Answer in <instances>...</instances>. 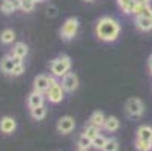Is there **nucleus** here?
Here are the masks:
<instances>
[{
  "instance_id": "obj_11",
  "label": "nucleus",
  "mask_w": 152,
  "mask_h": 151,
  "mask_svg": "<svg viewBox=\"0 0 152 151\" xmlns=\"http://www.w3.org/2000/svg\"><path fill=\"white\" fill-rule=\"evenodd\" d=\"M17 128V121L12 118V116H3L2 121H0V130L6 135H11L15 132Z\"/></svg>"
},
{
  "instance_id": "obj_3",
  "label": "nucleus",
  "mask_w": 152,
  "mask_h": 151,
  "mask_svg": "<svg viewBox=\"0 0 152 151\" xmlns=\"http://www.w3.org/2000/svg\"><path fill=\"white\" fill-rule=\"evenodd\" d=\"M65 94H66V92H65L62 83H60L54 76H50V88H48V91L45 92L47 100H48L50 103H53V104H57V103H60V101L65 98Z\"/></svg>"
},
{
  "instance_id": "obj_31",
  "label": "nucleus",
  "mask_w": 152,
  "mask_h": 151,
  "mask_svg": "<svg viewBox=\"0 0 152 151\" xmlns=\"http://www.w3.org/2000/svg\"><path fill=\"white\" fill-rule=\"evenodd\" d=\"M77 151H88V150H86V148H80V147H78V150H77Z\"/></svg>"
},
{
  "instance_id": "obj_26",
  "label": "nucleus",
  "mask_w": 152,
  "mask_h": 151,
  "mask_svg": "<svg viewBox=\"0 0 152 151\" xmlns=\"http://www.w3.org/2000/svg\"><path fill=\"white\" fill-rule=\"evenodd\" d=\"M118 150H119V144L116 139H107V142L102 148V151H118Z\"/></svg>"
},
{
  "instance_id": "obj_13",
  "label": "nucleus",
  "mask_w": 152,
  "mask_h": 151,
  "mask_svg": "<svg viewBox=\"0 0 152 151\" xmlns=\"http://www.w3.org/2000/svg\"><path fill=\"white\" fill-rule=\"evenodd\" d=\"M136 27L140 32H151L152 30V18H145V17H136Z\"/></svg>"
},
{
  "instance_id": "obj_25",
  "label": "nucleus",
  "mask_w": 152,
  "mask_h": 151,
  "mask_svg": "<svg viewBox=\"0 0 152 151\" xmlns=\"http://www.w3.org/2000/svg\"><path fill=\"white\" fill-rule=\"evenodd\" d=\"M105 142H107V139H105L102 135H98V136H95V138L92 139V147H94V148H98V150H102L104 145H105Z\"/></svg>"
},
{
  "instance_id": "obj_7",
  "label": "nucleus",
  "mask_w": 152,
  "mask_h": 151,
  "mask_svg": "<svg viewBox=\"0 0 152 151\" xmlns=\"http://www.w3.org/2000/svg\"><path fill=\"white\" fill-rule=\"evenodd\" d=\"M75 128V121L72 116L66 115V116H62L59 121H57V132L62 133V135H68L71 133Z\"/></svg>"
},
{
  "instance_id": "obj_17",
  "label": "nucleus",
  "mask_w": 152,
  "mask_h": 151,
  "mask_svg": "<svg viewBox=\"0 0 152 151\" xmlns=\"http://www.w3.org/2000/svg\"><path fill=\"white\" fill-rule=\"evenodd\" d=\"M119 127H121V122L116 116H107L105 118L104 128L107 132H116V130H119Z\"/></svg>"
},
{
  "instance_id": "obj_30",
  "label": "nucleus",
  "mask_w": 152,
  "mask_h": 151,
  "mask_svg": "<svg viewBox=\"0 0 152 151\" xmlns=\"http://www.w3.org/2000/svg\"><path fill=\"white\" fill-rule=\"evenodd\" d=\"M139 2H142V3H148V5H151V2H152V0H139Z\"/></svg>"
},
{
  "instance_id": "obj_33",
  "label": "nucleus",
  "mask_w": 152,
  "mask_h": 151,
  "mask_svg": "<svg viewBox=\"0 0 152 151\" xmlns=\"http://www.w3.org/2000/svg\"><path fill=\"white\" fill-rule=\"evenodd\" d=\"M35 2H36V3H39V2H44V0H35Z\"/></svg>"
},
{
  "instance_id": "obj_6",
  "label": "nucleus",
  "mask_w": 152,
  "mask_h": 151,
  "mask_svg": "<svg viewBox=\"0 0 152 151\" xmlns=\"http://www.w3.org/2000/svg\"><path fill=\"white\" fill-rule=\"evenodd\" d=\"M62 86H63V89L66 94H72L74 91H77L78 88V85H80V80H78V76L75 73H68L66 76H63L62 80H60Z\"/></svg>"
},
{
  "instance_id": "obj_18",
  "label": "nucleus",
  "mask_w": 152,
  "mask_h": 151,
  "mask_svg": "<svg viewBox=\"0 0 152 151\" xmlns=\"http://www.w3.org/2000/svg\"><path fill=\"white\" fill-rule=\"evenodd\" d=\"M15 38H17V35L12 29H5L0 33V42H2V44H12L15 41Z\"/></svg>"
},
{
  "instance_id": "obj_2",
  "label": "nucleus",
  "mask_w": 152,
  "mask_h": 151,
  "mask_svg": "<svg viewBox=\"0 0 152 151\" xmlns=\"http://www.w3.org/2000/svg\"><path fill=\"white\" fill-rule=\"evenodd\" d=\"M71 68H72V60L68 55H60L50 62L51 76H54L56 79H62L63 76H66L71 71Z\"/></svg>"
},
{
  "instance_id": "obj_20",
  "label": "nucleus",
  "mask_w": 152,
  "mask_h": 151,
  "mask_svg": "<svg viewBox=\"0 0 152 151\" xmlns=\"http://www.w3.org/2000/svg\"><path fill=\"white\" fill-rule=\"evenodd\" d=\"M136 148L139 151H151L152 150V142L151 141H143L140 138H136Z\"/></svg>"
},
{
  "instance_id": "obj_24",
  "label": "nucleus",
  "mask_w": 152,
  "mask_h": 151,
  "mask_svg": "<svg viewBox=\"0 0 152 151\" xmlns=\"http://www.w3.org/2000/svg\"><path fill=\"white\" fill-rule=\"evenodd\" d=\"M35 5H36L35 0H21V8L20 9L23 12H32L35 9Z\"/></svg>"
},
{
  "instance_id": "obj_23",
  "label": "nucleus",
  "mask_w": 152,
  "mask_h": 151,
  "mask_svg": "<svg viewBox=\"0 0 152 151\" xmlns=\"http://www.w3.org/2000/svg\"><path fill=\"white\" fill-rule=\"evenodd\" d=\"M0 11L3 14H12L15 11L14 5H12V0H2V3H0Z\"/></svg>"
},
{
  "instance_id": "obj_9",
  "label": "nucleus",
  "mask_w": 152,
  "mask_h": 151,
  "mask_svg": "<svg viewBox=\"0 0 152 151\" xmlns=\"http://www.w3.org/2000/svg\"><path fill=\"white\" fill-rule=\"evenodd\" d=\"M45 94H42V92H38V91H32L27 97V106L30 107V109H33V107H38V106H42L45 103Z\"/></svg>"
},
{
  "instance_id": "obj_8",
  "label": "nucleus",
  "mask_w": 152,
  "mask_h": 151,
  "mask_svg": "<svg viewBox=\"0 0 152 151\" xmlns=\"http://www.w3.org/2000/svg\"><path fill=\"white\" fill-rule=\"evenodd\" d=\"M50 88V76H45V74H38L35 79H33V89L38 91V92H42L45 94Z\"/></svg>"
},
{
  "instance_id": "obj_1",
  "label": "nucleus",
  "mask_w": 152,
  "mask_h": 151,
  "mask_svg": "<svg viewBox=\"0 0 152 151\" xmlns=\"http://www.w3.org/2000/svg\"><path fill=\"white\" fill-rule=\"evenodd\" d=\"M121 23L116 18L108 15L98 18L95 24V35L102 42H115L121 36Z\"/></svg>"
},
{
  "instance_id": "obj_28",
  "label": "nucleus",
  "mask_w": 152,
  "mask_h": 151,
  "mask_svg": "<svg viewBox=\"0 0 152 151\" xmlns=\"http://www.w3.org/2000/svg\"><path fill=\"white\" fill-rule=\"evenodd\" d=\"M57 14H59V9H57L54 5H51V6H48V8H47V17L54 18V17H57Z\"/></svg>"
},
{
  "instance_id": "obj_5",
  "label": "nucleus",
  "mask_w": 152,
  "mask_h": 151,
  "mask_svg": "<svg viewBox=\"0 0 152 151\" xmlns=\"http://www.w3.org/2000/svg\"><path fill=\"white\" fill-rule=\"evenodd\" d=\"M125 112L129 118H140L145 112V104L140 98H129L125 104Z\"/></svg>"
},
{
  "instance_id": "obj_4",
  "label": "nucleus",
  "mask_w": 152,
  "mask_h": 151,
  "mask_svg": "<svg viewBox=\"0 0 152 151\" xmlns=\"http://www.w3.org/2000/svg\"><path fill=\"white\" fill-rule=\"evenodd\" d=\"M80 29V21L75 17H69L65 20V23L60 27V38L63 41H71L75 38V35L78 33Z\"/></svg>"
},
{
  "instance_id": "obj_32",
  "label": "nucleus",
  "mask_w": 152,
  "mask_h": 151,
  "mask_svg": "<svg viewBox=\"0 0 152 151\" xmlns=\"http://www.w3.org/2000/svg\"><path fill=\"white\" fill-rule=\"evenodd\" d=\"M83 2H86V3H91V2H94V0H83Z\"/></svg>"
},
{
  "instance_id": "obj_15",
  "label": "nucleus",
  "mask_w": 152,
  "mask_h": 151,
  "mask_svg": "<svg viewBox=\"0 0 152 151\" xmlns=\"http://www.w3.org/2000/svg\"><path fill=\"white\" fill-rule=\"evenodd\" d=\"M104 122H105V116H104V113L101 110L94 112L91 115V118H89V124H92V125H95L98 128H104Z\"/></svg>"
},
{
  "instance_id": "obj_10",
  "label": "nucleus",
  "mask_w": 152,
  "mask_h": 151,
  "mask_svg": "<svg viewBox=\"0 0 152 151\" xmlns=\"http://www.w3.org/2000/svg\"><path fill=\"white\" fill-rule=\"evenodd\" d=\"M15 65H17V62H15L12 55H6V56H3L2 60H0V70H2L5 74H9V76L14 71Z\"/></svg>"
},
{
  "instance_id": "obj_12",
  "label": "nucleus",
  "mask_w": 152,
  "mask_h": 151,
  "mask_svg": "<svg viewBox=\"0 0 152 151\" xmlns=\"http://www.w3.org/2000/svg\"><path fill=\"white\" fill-rule=\"evenodd\" d=\"M11 55L14 57H18V59H24L27 55H29V47L26 42H15V46L11 52Z\"/></svg>"
},
{
  "instance_id": "obj_22",
  "label": "nucleus",
  "mask_w": 152,
  "mask_h": 151,
  "mask_svg": "<svg viewBox=\"0 0 152 151\" xmlns=\"http://www.w3.org/2000/svg\"><path fill=\"white\" fill-rule=\"evenodd\" d=\"M88 138H91V139H94L95 136H98L99 135V128L98 127H95V125H92V124H89V125H86L84 127V132H83Z\"/></svg>"
},
{
  "instance_id": "obj_27",
  "label": "nucleus",
  "mask_w": 152,
  "mask_h": 151,
  "mask_svg": "<svg viewBox=\"0 0 152 151\" xmlns=\"http://www.w3.org/2000/svg\"><path fill=\"white\" fill-rule=\"evenodd\" d=\"M24 73V63L21 62V63H17L15 65V68H14V71L11 73V76H14V77H18V76H21Z\"/></svg>"
},
{
  "instance_id": "obj_19",
  "label": "nucleus",
  "mask_w": 152,
  "mask_h": 151,
  "mask_svg": "<svg viewBox=\"0 0 152 151\" xmlns=\"http://www.w3.org/2000/svg\"><path fill=\"white\" fill-rule=\"evenodd\" d=\"M137 138L143 141H151L152 142V127L151 125H142L137 130Z\"/></svg>"
},
{
  "instance_id": "obj_29",
  "label": "nucleus",
  "mask_w": 152,
  "mask_h": 151,
  "mask_svg": "<svg viewBox=\"0 0 152 151\" xmlns=\"http://www.w3.org/2000/svg\"><path fill=\"white\" fill-rule=\"evenodd\" d=\"M148 68H149V73H151V76H152V55H151L149 59H148Z\"/></svg>"
},
{
  "instance_id": "obj_21",
  "label": "nucleus",
  "mask_w": 152,
  "mask_h": 151,
  "mask_svg": "<svg viewBox=\"0 0 152 151\" xmlns=\"http://www.w3.org/2000/svg\"><path fill=\"white\" fill-rule=\"evenodd\" d=\"M77 144H78V147H80V148H86V150H89V148L92 147V139H91V138H88V136H86V135L83 133V135H80V136H78Z\"/></svg>"
},
{
  "instance_id": "obj_16",
  "label": "nucleus",
  "mask_w": 152,
  "mask_h": 151,
  "mask_svg": "<svg viewBox=\"0 0 152 151\" xmlns=\"http://www.w3.org/2000/svg\"><path fill=\"white\" fill-rule=\"evenodd\" d=\"M30 115L35 121H41V119H44L47 116V107L45 104H42V106H38V107H33V109H30Z\"/></svg>"
},
{
  "instance_id": "obj_14",
  "label": "nucleus",
  "mask_w": 152,
  "mask_h": 151,
  "mask_svg": "<svg viewBox=\"0 0 152 151\" xmlns=\"http://www.w3.org/2000/svg\"><path fill=\"white\" fill-rule=\"evenodd\" d=\"M116 2L125 15H133V9H134V5L137 3V0H116Z\"/></svg>"
}]
</instances>
